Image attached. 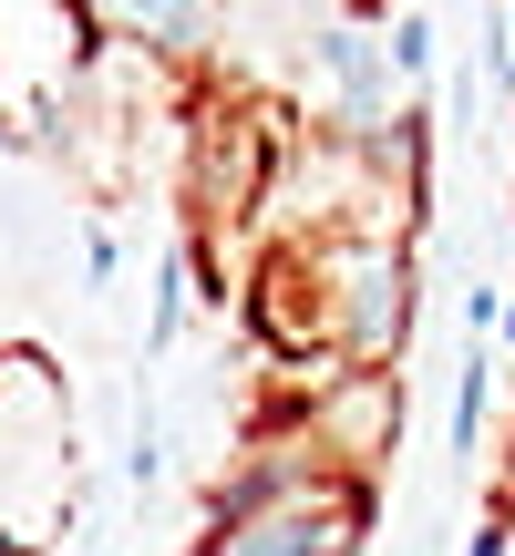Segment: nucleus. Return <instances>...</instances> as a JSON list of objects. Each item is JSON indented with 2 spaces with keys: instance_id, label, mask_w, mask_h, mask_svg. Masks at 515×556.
I'll list each match as a JSON object with an SVG mask.
<instances>
[{
  "instance_id": "obj_1",
  "label": "nucleus",
  "mask_w": 515,
  "mask_h": 556,
  "mask_svg": "<svg viewBox=\"0 0 515 556\" xmlns=\"http://www.w3.org/2000/svg\"><path fill=\"white\" fill-rule=\"evenodd\" d=\"M73 413L41 351H0V556H41L73 526Z\"/></svg>"
},
{
  "instance_id": "obj_2",
  "label": "nucleus",
  "mask_w": 515,
  "mask_h": 556,
  "mask_svg": "<svg viewBox=\"0 0 515 556\" xmlns=\"http://www.w3.org/2000/svg\"><path fill=\"white\" fill-rule=\"evenodd\" d=\"M361 484H340L310 443H268V464H248L227 495L206 556H351L361 546Z\"/></svg>"
},
{
  "instance_id": "obj_3",
  "label": "nucleus",
  "mask_w": 515,
  "mask_h": 556,
  "mask_svg": "<svg viewBox=\"0 0 515 556\" xmlns=\"http://www.w3.org/2000/svg\"><path fill=\"white\" fill-rule=\"evenodd\" d=\"M319 289H330V351L351 371H381L413 330V248L381 238V227H330L310 248Z\"/></svg>"
},
{
  "instance_id": "obj_4",
  "label": "nucleus",
  "mask_w": 515,
  "mask_h": 556,
  "mask_svg": "<svg viewBox=\"0 0 515 556\" xmlns=\"http://www.w3.org/2000/svg\"><path fill=\"white\" fill-rule=\"evenodd\" d=\"M392 422H402V381L392 371H330V392H310V454L340 484H372L392 464Z\"/></svg>"
},
{
  "instance_id": "obj_5",
  "label": "nucleus",
  "mask_w": 515,
  "mask_h": 556,
  "mask_svg": "<svg viewBox=\"0 0 515 556\" xmlns=\"http://www.w3.org/2000/svg\"><path fill=\"white\" fill-rule=\"evenodd\" d=\"M268 114H206L197 124V176H186V197H197L206 227H227L238 206H258V186H268V135H258Z\"/></svg>"
},
{
  "instance_id": "obj_6",
  "label": "nucleus",
  "mask_w": 515,
  "mask_h": 556,
  "mask_svg": "<svg viewBox=\"0 0 515 556\" xmlns=\"http://www.w3.org/2000/svg\"><path fill=\"white\" fill-rule=\"evenodd\" d=\"M310 62L319 83L340 93V135H381L392 124V62H381V41L361 31V21H310Z\"/></svg>"
},
{
  "instance_id": "obj_7",
  "label": "nucleus",
  "mask_w": 515,
  "mask_h": 556,
  "mask_svg": "<svg viewBox=\"0 0 515 556\" xmlns=\"http://www.w3.org/2000/svg\"><path fill=\"white\" fill-rule=\"evenodd\" d=\"M248 319H258V340H268V351H330V289H319L310 248H289V258L258 268Z\"/></svg>"
},
{
  "instance_id": "obj_8",
  "label": "nucleus",
  "mask_w": 515,
  "mask_h": 556,
  "mask_svg": "<svg viewBox=\"0 0 515 556\" xmlns=\"http://www.w3.org/2000/svg\"><path fill=\"white\" fill-rule=\"evenodd\" d=\"M485 402H495V351L464 340V361H454V454H485Z\"/></svg>"
},
{
  "instance_id": "obj_9",
  "label": "nucleus",
  "mask_w": 515,
  "mask_h": 556,
  "mask_svg": "<svg viewBox=\"0 0 515 556\" xmlns=\"http://www.w3.org/2000/svg\"><path fill=\"white\" fill-rule=\"evenodd\" d=\"M103 21H114V31H135L145 52H176V62L217 31V11H103Z\"/></svg>"
},
{
  "instance_id": "obj_10",
  "label": "nucleus",
  "mask_w": 515,
  "mask_h": 556,
  "mask_svg": "<svg viewBox=\"0 0 515 556\" xmlns=\"http://www.w3.org/2000/svg\"><path fill=\"white\" fill-rule=\"evenodd\" d=\"M381 62H392L402 83H423V73H434V21H423V11L392 21V31H381Z\"/></svg>"
},
{
  "instance_id": "obj_11",
  "label": "nucleus",
  "mask_w": 515,
  "mask_h": 556,
  "mask_svg": "<svg viewBox=\"0 0 515 556\" xmlns=\"http://www.w3.org/2000/svg\"><path fill=\"white\" fill-rule=\"evenodd\" d=\"M464 556H505V516H485V526H475V546H464Z\"/></svg>"
}]
</instances>
